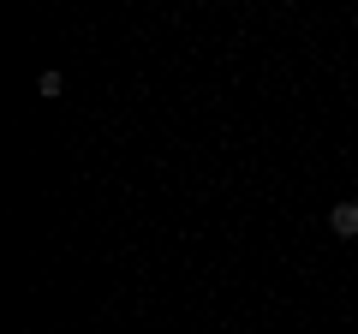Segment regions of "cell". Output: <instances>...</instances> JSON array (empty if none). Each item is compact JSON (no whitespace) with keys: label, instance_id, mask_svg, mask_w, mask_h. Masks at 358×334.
<instances>
[{"label":"cell","instance_id":"cell-1","mask_svg":"<svg viewBox=\"0 0 358 334\" xmlns=\"http://www.w3.org/2000/svg\"><path fill=\"white\" fill-rule=\"evenodd\" d=\"M329 233L334 239H358V203H334L329 209Z\"/></svg>","mask_w":358,"mask_h":334}]
</instances>
